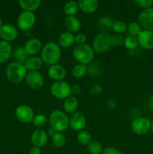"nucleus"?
<instances>
[{
    "label": "nucleus",
    "instance_id": "nucleus-19",
    "mask_svg": "<svg viewBox=\"0 0 153 154\" xmlns=\"http://www.w3.org/2000/svg\"><path fill=\"white\" fill-rule=\"evenodd\" d=\"M12 54L13 48L11 44L0 39V64L8 61Z\"/></svg>",
    "mask_w": 153,
    "mask_h": 154
},
{
    "label": "nucleus",
    "instance_id": "nucleus-22",
    "mask_svg": "<svg viewBox=\"0 0 153 154\" xmlns=\"http://www.w3.org/2000/svg\"><path fill=\"white\" fill-rule=\"evenodd\" d=\"M44 65V62L40 57L39 56H30L26 63H24V66L26 68L28 72L32 71H39L42 68Z\"/></svg>",
    "mask_w": 153,
    "mask_h": 154
},
{
    "label": "nucleus",
    "instance_id": "nucleus-32",
    "mask_svg": "<svg viewBox=\"0 0 153 154\" xmlns=\"http://www.w3.org/2000/svg\"><path fill=\"white\" fill-rule=\"evenodd\" d=\"M64 13L66 16H75L79 10L77 2L74 1H69L64 5Z\"/></svg>",
    "mask_w": 153,
    "mask_h": 154
},
{
    "label": "nucleus",
    "instance_id": "nucleus-41",
    "mask_svg": "<svg viewBox=\"0 0 153 154\" xmlns=\"http://www.w3.org/2000/svg\"><path fill=\"white\" fill-rule=\"evenodd\" d=\"M100 154H122L121 152L117 148L113 147H109L104 149L103 151Z\"/></svg>",
    "mask_w": 153,
    "mask_h": 154
},
{
    "label": "nucleus",
    "instance_id": "nucleus-30",
    "mask_svg": "<svg viewBox=\"0 0 153 154\" xmlns=\"http://www.w3.org/2000/svg\"><path fill=\"white\" fill-rule=\"evenodd\" d=\"M48 123V117L44 114H36L33 118L32 123L37 129H42Z\"/></svg>",
    "mask_w": 153,
    "mask_h": 154
},
{
    "label": "nucleus",
    "instance_id": "nucleus-9",
    "mask_svg": "<svg viewBox=\"0 0 153 154\" xmlns=\"http://www.w3.org/2000/svg\"><path fill=\"white\" fill-rule=\"evenodd\" d=\"M27 86L33 90H39L44 84V77L39 71L28 72L25 78Z\"/></svg>",
    "mask_w": 153,
    "mask_h": 154
},
{
    "label": "nucleus",
    "instance_id": "nucleus-42",
    "mask_svg": "<svg viewBox=\"0 0 153 154\" xmlns=\"http://www.w3.org/2000/svg\"><path fill=\"white\" fill-rule=\"evenodd\" d=\"M70 88H71V94L73 96H76V95L79 94L80 93L82 90L80 85H79L78 84H74L70 85Z\"/></svg>",
    "mask_w": 153,
    "mask_h": 154
},
{
    "label": "nucleus",
    "instance_id": "nucleus-33",
    "mask_svg": "<svg viewBox=\"0 0 153 154\" xmlns=\"http://www.w3.org/2000/svg\"><path fill=\"white\" fill-rule=\"evenodd\" d=\"M86 147L89 154H100L104 150L101 143L97 140H92Z\"/></svg>",
    "mask_w": 153,
    "mask_h": 154
},
{
    "label": "nucleus",
    "instance_id": "nucleus-37",
    "mask_svg": "<svg viewBox=\"0 0 153 154\" xmlns=\"http://www.w3.org/2000/svg\"><path fill=\"white\" fill-rule=\"evenodd\" d=\"M124 37L122 35L114 34L111 35V45L116 48L121 47L122 45H124Z\"/></svg>",
    "mask_w": 153,
    "mask_h": 154
},
{
    "label": "nucleus",
    "instance_id": "nucleus-13",
    "mask_svg": "<svg viewBox=\"0 0 153 154\" xmlns=\"http://www.w3.org/2000/svg\"><path fill=\"white\" fill-rule=\"evenodd\" d=\"M138 23L142 29L153 31V8L143 9L138 16Z\"/></svg>",
    "mask_w": 153,
    "mask_h": 154
},
{
    "label": "nucleus",
    "instance_id": "nucleus-25",
    "mask_svg": "<svg viewBox=\"0 0 153 154\" xmlns=\"http://www.w3.org/2000/svg\"><path fill=\"white\" fill-rule=\"evenodd\" d=\"M104 72L103 66L98 62L92 61L87 66V74L92 77H99Z\"/></svg>",
    "mask_w": 153,
    "mask_h": 154
},
{
    "label": "nucleus",
    "instance_id": "nucleus-10",
    "mask_svg": "<svg viewBox=\"0 0 153 154\" xmlns=\"http://www.w3.org/2000/svg\"><path fill=\"white\" fill-rule=\"evenodd\" d=\"M86 116L80 111H76L70 114L69 117V128L74 132H80L84 130L86 126Z\"/></svg>",
    "mask_w": 153,
    "mask_h": 154
},
{
    "label": "nucleus",
    "instance_id": "nucleus-36",
    "mask_svg": "<svg viewBox=\"0 0 153 154\" xmlns=\"http://www.w3.org/2000/svg\"><path fill=\"white\" fill-rule=\"evenodd\" d=\"M142 30V27L138 22H131L128 25H127V32L130 35L137 37V35L141 32Z\"/></svg>",
    "mask_w": 153,
    "mask_h": 154
},
{
    "label": "nucleus",
    "instance_id": "nucleus-44",
    "mask_svg": "<svg viewBox=\"0 0 153 154\" xmlns=\"http://www.w3.org/2000/svg\"><path fill=\"white\" fill-rule=\"evenodd\" d=\"M116 103L115 101L113 100H110L108 101L107 103H106V107H107L109 109H114V108H116Z\"/></svg>",
    "mask_w": 153,
    "mask_h": 154
},
{
    "label": "nucleus",
    "instance_id": "nucleus-40",
    "mask_svg": "<svg viewBox=\"0 0 153 154\" xmlns=\"http://www.w3.org/2000/svg\"><path fill=\"white\" fill-rule=\"evenodd\" d=\"M87 35L85 33L78 32L75 34V43L77 45H83L86 44Z\"/></svg>",
    "mask_w": 153,
    "mask_h": 154
},
{
    "label": "nucleus",
    "instance_id": "nucleus-27",
    "mask_svg": "<svg viewBox=\"0 0 153 154\" xmlns=\"http://www.w3.org/2000/svg\"><path fill=\"white\" fill-rule=\"evenodd\" d=\"M71 75L76 79H82L87 75V66L76 63L72 68Z\"/></svg>",
    "mask_w": 153,
    "mask_h": 154
},
{
    "label": "nucleus",
    "instance_id": "nucleus-1",
    "mask_svg": "<svg viewBox=\"0 0 153 154\" xmlns=\"http://www.w3.org/2000/svg\"><path fill=\"white\" fill-rule=\"evenodd\" d=\"M62 57V50L58 43L54 42H49L43 45L40 51V58L44 64L50 66L57 64Z\"/></svg>",
    "mask_w": 153,
    "mask_h": 154
},
{
    "label": "nucleus",
    "instance_id": "nucleus-6",
    "mask_svg": "<svg viewBox=\"0 0 153 154\" xmlns=\"http://www.w3.org/2000/svg\"><path fill=\"white\" fill-rule=\"evenodd\" d=\"M50 92L52 97L60 100H64L72 95L70 85L65 81L52 83L50 87Z\"/></svg>",
    "mask_w": 153,
    "mask_h": 154
},
{
    "label": "nucleus",
    "instance_id": "nucleus-15",
    "mask_svg": "<svg viewBox=\"0 0 153 154\" xmlns=\"http://www.w3.org/2000/svg\"><path fill=\"white\" fill-rule=\"evenodd\" d=\"M49 138L46 130L43 129H37L32 133L31 142L34 147L42 148L47 144Z\"/></svg>",
    "mask_w": 153,
    "mask_h": 154
},
{
    "label": "nucleus",
    "instance_id": "nucleus-14",
    "mask_svg": "<svg viewBox=\"0 0 153 154\" xmlns=\"http://www.w3.org/2000/svg\"><path fill=\"white\" fill-rule=\"evenodd\" d=\"M47 75L53 82L64 81L67 75V71L62 65L57 63L49 66L47 69Z\"/></svg>",
    "mask_w": 153,
    "mask_h": 154
},
{
    "label": "nucleus",
    "instance_id": "nucleus-2",
    "mask_svg": "<svg viewBox=\"0 0 153 154\" xmlns=\"http://www.w3.org/2000/svg\"><path fill=\"white\" fill-rule=\"evenodd\" d=\"M50 127L57 132H63L69 128V117L62 110H54L48 117Z\"/></svg>",
    "mask_w": 153,
    "mask_h": 154
},
{
    "label": "nucleus",
    "instance_id": "nucleus-48",
    "mask_svg": "<svg viewBox=\"0 0 153 154\" xmlns=\"http://www.w3.org/2000/svg\"><path fill=\"white\" fill-rule=\"evenodd\" d=\"M3 25H4V23H3V21H2V18L0 17V28H1V27Z\"/></svg>",
    "mask_w": 153,
    "mask_h": 154
},
{
    "label": "nucleus",
    "instance_id": "nucleus-16",
    "mask_svg": "<svg viewBox=\"0 0 153 154\" xmlns=\"http://www.w3.org/2000/svg\"><path fill=\"white\" fill-rule=\"evenodd\" d=\"M136 38L140 48L147 51L153 50V31L142 29Z\"/></svg>",
    "mask_w": 153,
    "mask_h": 154
},
{
    "label": "nucleus",
    "instance_id": "nucleus-3",
    "mask_svg": "<svg viewBox=\"0 0 153 154\" xmlns=\"http://www.w3.org/2000/svg\"><path fill=\"white\" fill-rule=\"evenodd\" d=\"M72 55L77 63L88 66L89 63L94 61V51L92 45L87 43L77 45L74 48Z\"/></svg>",
    "mask_w": 153,
    "mask_h": 154
},
{
    "label": "nucleus",
    "instance_id": "nucleus-4",
    "mask_svg": "<svg viewBox=\"0 0 153 154\" xmlns=\"http://www.w3.org/2000/svg\"><path fill=\"white\" fill-rule=\"evenodd\" d=\"M27 72L28 71L24 64L14 61L10 63L8 66L5 75L9 82L11 84H18L25 80Z\"/></svg>",
    "mask_w": 153,
    "mask_h": 154
},
{
    "label": "nucleus",
    "instance_id": "nucleus-35",
    "mask_svg": "<svg viewBox=\"0 0 153 154\" xmlns=\"http://www.w3.org/2000/svg\"><path fill=\"white\" fill-rule=\"evenodd\" d=\"M111 29L115 32V34L123 35L127 32V25L122 20L113 21Z\"/></svg>",
    "mask_w": 153,
    "mask_h": 154
},
{
    "label": "nucleus",
    "instance_id": "nucleus-7",
    "mask_svg": "<svg viewBox=\"0 0 153 154\" xmlns=\"http://www.w3.org/2000/svg\"><path fill=\"white\" fill-rule=\"evenodd\" d=\"M36 22V17L34 12L22 11L17 17L16 27L22 32H28L34 27Z\"/></svg>",
    "mask_w": 153,
    "mask_h": 154
},
{
    "label": "nucleus",
    "instance_id": "nucleus-17",
    "mask_svg": "<svg viewBox=\"0 0 153 154\" xmlns=\"http://www.w3.org/2000/svg\"><path fill=\"white\" fill-rule=\"evenodd\" d=\"M24 48L29 56H37L41 51L43 45L41 41L38 38H32L26 41L24 45Z\"/></svg>",
    "mask_w": 153,
    "mask_h": 154
},
{
    "label": "nucleus",
    "instance_id": "nucleus-28",
    "mask_svg": "<svg viewBox=\"0 0 153 154\" xmlns=\"http://www.w3.org/2000/svg\"><path fill=\"white\" fill-rule=\"evenodd\" d=\"M112 23H113V21L110 17H100L97 23L98 28L101 30V32H107L108 30L111 29V28H112Z\"/></svg>",
    "mask_w": 153,
    "mask_h": 154
},
{
    "label": "nucleus",
    "instance_id": "nucleus-5",
    "mask_svg": "<svg viewBox=\"0 0 153 154\" xmlns=\"http://www.w3.org/2000/svg\"><path fill=\"white\" fill-rule=\"evenodd\" d=\"M92 47L96 54H105L112 47L111 35L106 32H100L94 36Z\"/></svg>",
    "mask_w": 153,
    "mask_h": 154
},
{
    "label": "nucleus",
    "instance_id": "nucleus-26",
    "mask_svg": "<svg viewBox=\"0 0 153 154\" xmlns=\"http://www.w3.org/2000/svg\"><path fill=\"white\" fill-rule=\"evenodd\" d=\"M12 55H13L14 58L15 59V61L22 63V64H24L29 57L23 46H19L15 48L14 50H13Z\"/></svg>",
    "mask_w": 153,
    "mask_h": 154
},
{
    "label": "nucleus",
    "instance_id": "nucleus-38",
    "mask_svg": "<svg viewBox=\"0 0 153 154\" xmlns=\"http://www.w3.org/2000/svg\"><path fill=\"white\" fill-rule=\"evenodd\" d=\"M102 91H103V87H102V86L100 84L95 83V84H93L90 87L88 93H89L90 96H93V97H95V96H99L102 93Z\"/></svg>",
    "mask_w": 153,
    "mask_h": 154
},
{
    "label": "nucleus",
    "instance_id": "nucleus-43",
    "mask_svg": "<svg viewBox=\"0 0 153 154\" xmlns=\"http://www.w3.org/2000/svg\"><path fill=\"white\" fill-rule=\"evenodd\" d=\"M28 154H41V148L33 146L28 151Z\"/></svg>",
    "mask_w": 153,
    "mask_h": 154
},
{
    "label": "nucleus",
    "instance_id": "nucleus-11",
    "mask_svg": "<svg viewBox=\"0 0 153 154\" xmlns=\"http://www.w3.org/2000/svg\"><path fill=\"white\" fill-rule=\"evenodd\" d=\"M15 116L18 121L22 123H29L32 122L34 116V110L27 105H21L16 107L15 110Z\"/></svg>",
    "mask_w": 153,
    "mask_h": 154
},
{
    "label": "nucleus",
    "instance_id": "nucleus-20",
    "mask_svg": "<svg viewBox=\"0 0 153 154\" xmlns=\"http://www.w3.org/2000/svg\"><path fill=\"white\" fill-rule=\"evenodd\" d=\"M77 5L79 9L86 14H92L98 8V0H78Z\"/></svg>",
    "mask_w": 153,
    "mask_h": 154
},
{
    "label": "nucleus",
    "instance_id": "nucleus-8",
    "mask_svg": "<svg viewBox=\"0 0 153 154\" xmlns=\"http://www.w3.org/2000/svg\"><path fill=\"white\" fill-rule=\"evenodd\" d=\"M150 128L151 121L145 117H136L130 123V129L137 135H146L150 131Z\"/></svg>",
    "mask_w": 153,
    "mask_h": 154
},
{
    "label": "nucleus",
    "instance_id": "nucleus-23",
    "mask_svg": "<svg viewBox=\"0 0 153 154\" xmlns=\"http://www.w3.org/2000/svg\"><path fill=\"white\" fill-rule=\"evenodd\" d=\"M75 43V34L65 31L62 33L58 39V45L61 48H69Z\"/></svg>",
    "mask_w": 153,
    "mask_h": 154
},
{
    "label": "nucleus",
    "instance_id": "nucleus-45",
    "mask_svg": "<svg viewBox=\"0 0 153 154\" xmlns=\"http://www.w3.org/2000/svg\"><path fill=\"white\" fill-rule=\"evenodd\" d=\"M148 107H149L150 110L153 111V94L151 95L149 99H148Z\"/></svg>",
    "mask_w": 153,
    "mask_h": 154
},
{
    "label": "nucleus",
    "instance_id": "nucleus-24",
    "mask_svg": "<svg viewBox=\"0 0 153 154\" xmlns=\"http://www.w3.org/2000/svg\"><path fill=\"white\" fill-rule=\"evenodd\" d=\"M41 0H19V5L23 11H34L40 5Z\"/></svg>",
    "mask_w": 153,
    "mask_h": 154
},
{
    "label": "nucleus",
    "instance_id": "nucleus-47",
    "mask_svg": "<svg viewBox=\"0 0 153 154\" xmlns=\"http://www.w3.org/2000/svg\"><path fill=\"white\" fill-rule=\"evenodd\" d=\"M150 131L153 133V120L151 122V128H150Z\"/></svg>",
    "mask_w": 153,
    "mask_h": 154
},
{
    "label": "nucleus",
    "instance_id": "nucleus-12",
    "mask_svg": "<svg viewBox=\"0 0 153 154\" xmlns=\"http://www.w3.org/2000/svg\"><path fill=\"white\" fill-rule=\"evenodd\" d=\"M19 34L17 27L11 23H4L0 28V38L1 40L9 43L16 40Z\"/></svg>",
    "mask_w": 153,
    "mask_h": 154
},
{
    "label": "nucleus",
    "instance_id": "nucleus-31",
    "mask_svg": "<svg viewBox=\"0 0 153 154\" xmlns=\"http://www.w3.org/2000/svg\"><path fill=\"white\" fill-rule=\"evenodd\" d=\"M51 138V142L56 147H62L66 144L65 135L63 132H56Z\"/></svg>",
    "mask_w": 153,
    "mask_h": 154
},
{
    "label": "nucleus",
    "instance_id": "nucleus-46",
    "mask_svg": "<svg viewBox=\"0 0 153 154\" xmlns=\"http://www.w3.org/2000/svg\"><path fill=\"white\" fill-rule=\"evenodd\" d=\"M46 132H47V135H49V137H52V135H53L54 134H55L56 132H56V131L54 130L53 129H52L51 127H50L49 129H48V130L46 131Z\"/></svg>",
    "mask_w": 153,
    "mask_h": 154
},
{
    "label": "nucleus",
    "instance_id": "nucleus-21",
    "mask_svg": "<svg viewBox=\"0 0 153 154\" xmlns=\"http://www.w3.org/2000/svg\"><path fill=\"white\" fill-rule=\"evenodd\" d=\"M79 107V101L76 96L71 95L70 96L65 99L63 102V111L66 114H71L77 111Z\"/></svg>",
    "mask_w": 153,
    "mask_h": 154
},
{
    "label": "nucleus",
    "instance_id": "nucleus-34",
    "mask_svg": "<svg viewBox=\"0 0 153 154\" xmlns=\"http://www.w3.org/2000/svg\"><path fill=\"white\" fill-rule=\"evenodd\" d=\"M124 45L126 49L129 50V51H133V50L136 49L139 46L137 38L136 36L128 35H127L124 38V45Z\"/></svg>",
    "mask_w": 153,
    "mask_h": 154
},
{
    "label": "nucleus",
    "instance_id": "nucleus-29",
    "mask_svg": "<svg viewBox=\"0 0 153 154\" xmlns=\"http://www.w3.org/2000/svg\"><path fill=\"white\" fill-rule=\"evenodd\" d=\"M76 140H77L78 143L80 144L81 145L87 146L91 141L92 140V137L91 133L87 130H82L79 132L76 135Z\"/></svg>",
    "mask_w": 153,
    "mask_h": 154
},
{
    "label": "nucleus",
    "instance_id": "nucleus-18",
    "mask_svg": "<svg viewBox=\"0 0 153 154\" xmlns=\"http://www.w3.org/2000/svg\"><path fill=\"white\" fill-rule=\"evenodd\" d=\"M64 25L67 31L76 34L81 29V23L75 16H66L64 20Z\"/></svg>",
    "mask_w": 153,
    "mask_h": 154
},
{
    "label": "nucleus",
    "instance_id": "nucleus-39",
    "mask_svg": "<svg viewBox=\"0 0 153 154\" xmlns=\"http://www.w3.org/2000/svg\"><path fill=\"white\" fill-rule=\"evenodd\" d=\"M134 3L138 7L146 9L152 8L153 5V0H134Z\"/></svg>",
    "mask_w": 153,
    "mask_h": 154
}]
</instances>
